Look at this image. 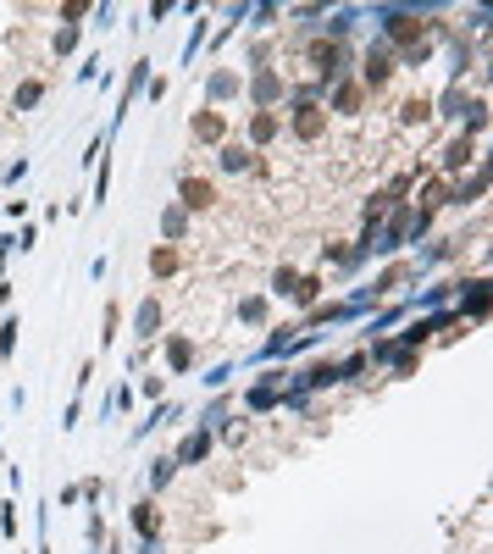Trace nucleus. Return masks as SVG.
Returning a JSON list of instances; mask_svg holds the SVG:
<instances>
[{
	"instance_id": "obj_1",
	"label": "nucleus",
	"mask_w": 493,
	"mask_h": 554,
	"mask_svg": "<svg viewBox=\"0 0 493 554\" xmlns=\"http://www.w3.org/2000/svg\"><path fill=\"white\" fill-rule=\"evenodd\" d=\"M183 200H189V206H211L217 195H211V183H194V177H189V183H183Z\"/></svg>"
},
{
	"instance_id": "obj_2",
	"label": "nucleus",
	"mask_w": 493,
	"mask_h": 554,
	"mask_svg": "<svg viewBox=\"0 0 493 554\" xmlns=\"http://www.w3.org/2000/svg\"><path fill=\"white\" fill-rule=\"evenodd\" d=\"M194 133H200V139H217V133H222V122H217V117H200V122H194Z\"/></svg>"
}]
</instances>
